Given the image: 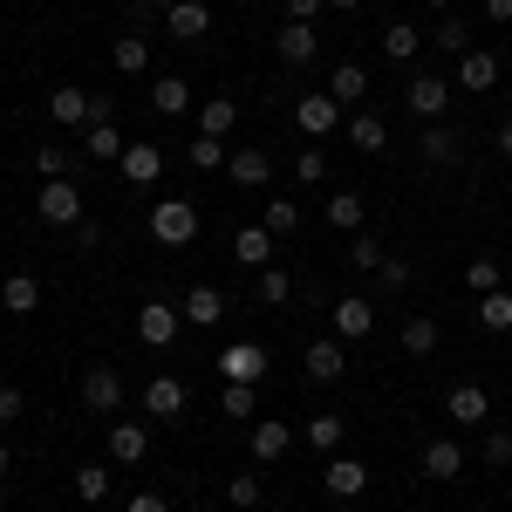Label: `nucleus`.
Returning <instances> with one entry per match:
<instances>
[{
    "instance_id": "7",
    "label": "nucleus",
    "mask_w": 512,
    "mask_h": 512,
    "mask_svg": "<svg viewBox=\"0 0 512 512\" xmlns=\"http://www.w3.org/2000/svg\"><path fill=\"white\" fill-rule=\"evenodd\" d=\"M328 321H335V342H362V335L376 328V301H362V294H342Z\"/></svg>"
},
{
    "instance_id": "41",
    "label": "nucleus",
    "mask_w": 512,
    "mask_h": 512,
    "mask_svg": "<svg viewBox=\"0 0 512 512\" xmlns=\"http://www.w3.org/2000/svg\"><path fill=\"white\" fill-rule=\"evenodd\" d=\"M437 48H444V55H465V48H472V35H465V21H458V14H437Z\"/></svg>"
},
{
    "instance_id": "8",
    "label": "nucleus",
    "mask_w": 512,
    "mask_h": 512,
    "mask_svg": "<svg viewBox=\"0 0 512 512\" xmlns=\"http://www.w3.org/2000/svg\"><path fill=\"white\" fill-rule=\"evenodd\" d=\"M403 103H410L424 123H437L444 110H451V82L444 76H410V96H403Z\"/></svg>"
},
{
    "instance_id": "42",
    "label": "nucleus",
    "mask_w": 512,
    "mask_h": 512,
    "mask_svg": "<svg viewBox=\"0 0 512 512\" xmlns=\"http://www.w3.org/2000/svg\"><path fill=\"white\" fill-rule=\"evenodd\" d=\"M226 158H233V151H226V137H205V130H198V144H192L198 171H226Z\"/></svg>"
},
{
    "instance_id": "39",
    "label": "nucleus",
    "mask_w": 512,
    "mask_h": 512,
    "mask_svg": "<svg viewBox=\"0 0 512 512\" xmlns=\"http://www.w3.org/2000/svg\"><path fill=\"white\" fill-rule=\"evenodd\" d=\"M349 144H355V151H383V144H390L383 117H369V110H362V117H349Z\"/></svg>"
},
{
    "instance_id": "57",
    "label": "nucleus",
    "mask_w": 512,
    "mask_h": 512,
    "mask_svg": "<svg viewBox=\"0 0 512 512\" xmlns=\"http://www.w3.org/2000/svg\"><path fill=\"white\" fill-rule=\"evenodd\" d=\"M7 465H14V451H7V444H0V478H7Z\"/></svg>"
},
{
    "instance_id": "14",
    "label": "nucleus",
    "mask_w": 512,
    "mask_h": 512,
    "mask_svg": "<svg viewBox=\"0 0 512 512\" xmlns=\"http://www.w3.org/2000/svg\"><path fill=\"white\" fill-rule=\"evenodd\" d=\"M185 403H192V396H185L178 376H151V383H144V410H151V417H185Z\"/></svg>"
},
{
    "instance_id": "44",
    "label": "nucleus",
    "mask_w": 512,
    "mask_h": 512,
    "mask_svg": "<svg viewBox=\"0 0 512 512\" xmlns=\"http://www.w3.org/2000/svg\"><path fill=\"white\" fill-rule=\"evenodd\" d=\"M287 294H294V280H287V267H260V301H267V308H280Z\"/></svg>"
},
{
    "instance_id": "30",
    "label": "nucleus",
    "mask_w": 512,
    "mask_h": 512,
    "mask_svg": "<svg viewBox=\"0 0 512 512\" xmlns=\"http://www.w3.org/2000/svg\"><path fill=\"white\" fill-rule=\"evenodd\" d=\"M198 130H205V137H226V130H239V103H233V96H212V103L198 110Z\"/></svg>"
},
{
    "instance_id": "27",
    "label": "nucleus",
    "mask_w": 512,
    "mask_h": 512,
    "mask_svg": "<svg viewBox=\"0 0 512 512\" xmlns=\"http://www.w3.org/2000/svg\"><path fill=\"white\" fill-rule=\"evenodd\" d=\"M342 437H349V417H342V410L308 417V444H315V451H342Z\"/></svg>"
},
{
    "instance_id": "37",
    "label": "nucleus",
    "mask_w": 512,
    "mask_h": 512,
    "mask_svg": "<svg viewBox=\"0 0 512 512\" xmlns=\"http://www.w3.org/2000/svg\"><path fill=\"white\" fill-rule=\"evenodd\" d=\"M417 48H424V35H417L410 21H390V28H383V55H390V62H410Z\"/></svg>"
},
{
    "instance_id": "26",
    "label": "nucleus",
    "mask_w": 512,
    "mask_h": 512,
    "mask_svg": "<svg viewBox=\"0 0 512 512\" xmlns=\"http://www.w3.org/2000/svg\"><path fill=\"white\" fill-rule=\"evenodd\" d=\"M328 96H335V103L369 96V69H362V62H335V69H328Z\"/></svg>"
},
{
    "instance_id": "32",
    "label": "nucleus",
    "mask_w": 512,
    "mask_h": 512,
    "mask_svg": "<svg viewBox=\"0 0 512 512\" xmlns=\"http://www.w3.org/2000/svg\"><path fill=\"white\" fill-rule=\"evenodd\" d=\"M253 410H260L253 383H226V396H219V417H226V424H253Z\"/></svg>"
},
{
    "instance_id": "15",
    "label": "nucleus",
    "mask_w": 512,
    "mask_h": 512,
    "mask_svg": "<svg viewBox=\"0 0 512 512\" xmlns=\"http://www.w3.org/2000/svg\"><path fill=\"white\" fill-rule=\"evenodd\" d=\"M492 82H499V55H492V48H465V55H458V89H492Z\"/></svg>"
},
{
    "instance_id": "11",
    "label": "nucleus",
    "mask_w": 512,
    "mask_h": 512,
    "mask_svg": "<svg viewBox=\"0 0 512 512\" xmlns=\"http://www.w3.org/2000/svg\"><path fill=\"white\" fill-rule=\"evenodd\" d=\"M294 123H301L308 137H328V130L342 123V103H335L328 89H321V96H301V103H294Z\"/></svg>"
},
{
    "instance_id": "28",
    "label": "nucleus",
    "mask_w": 512,
    "mask_h": 512,
    "mask_svg": "<svg viewBox=\"0 0 512 512\" xmlns=\"http://www.w3.org/2000/svg\"><path fill=\"white\" fill-rule=\"evenodd\" d=\"M82 158H96V164H117V158H123V137H117V123H89V137H82Z\"/></svg>"
},
{
    "instance_id": "20",
    "label": "nucleus",
    "mask_w": 512,
    "mask_h": 512,
    "mask_svg": "<svg viewBox=\"0 0 512 512\" xmlns=\"http://www.w3.org/2000/svg\"><path fill=\"white\" fill-rule=\"evenodd\" d=\"M458 472H465L458 437H431V444H424V478H458Z\"/></svg>"
},
{
    "instance_id": "21",
    "label": "nucleus",
    "mask_w": 512,
    "mask_h": 512,
    "mask_svg": "<svg viewBox=\"0 0 512 512\" xmlns=\"http://www.w3.org/2000/svg\"><path fill=\"white\" fill-rule=\"evenodd\" d=\"M185 321H192V328H219V321H226V294H219V287H192V294H185Z\"/></svg>"
},
{
    "instance_id": "18",
    "label": "nucleus",
    "mask_w": 512,
    "mask_h": 512,
    "mask_svg": "<svg viewBox=\"0 0 512 512\" xmlns=\"http://www.w3.org/2000/svg\"><path fill=\"white\" fill-rule=\"evenodd\" d=\"M110 458L117 465H144L151 458V431L144 424H110Z\"/></svg>"
},
{
    "instance_id": "34",
    "label": "nucleus",
    "mask_w": 512,
    "mask_h": 512,
    "mask_svg": "<svg viewBox=\"0 0 512 512\" xmlns=\"http://www.w3.org/2000/svg\"><path fill=\"white\" fill-rule=\"evenodd\" d=\"M383 260H390V253H383V239H376V233H349V267H355V274H376Z\"/></svg>"
},
{
    "instance_id": "38",
    "label": "nucleus",
    "mask_w": 512,
    "mask_h": 512,
    "mask_svg": "<svg viewBox=\"0 0 512 512\" xmlns=\"http://www.w3.org/2000/svg\"><path fill=\"white\" fill-rule=\"evenodd\" d=\"M260 226H267V233H301V205H294V198H267V212H260Z\"/></svg>"
},
{
    "instance_id": "33",
    "label": "nucleus",
    "mask_w": 512,
    "mask_h": 512,
    "mask_svg": "<svg viewBox=\"0 0 512 512\" xmlns=\"http://www.w3.org/2000/svg\"><path fill=\"white\" fill-rule=\"evenodd\" d=\"M321 212H328V226H335V233H362V198H355V192H335Z\"/></svg>"
},
{
    "instance_id": "36",
    "label": "nucleus",
    "mask_w": 512,
    "mask_h": 512,
    "mask_svg": "<svg viewBox=\"0 0 512 512\" xmlns=\"http://www.w3.org/2000/svg\"><path fill=\"white\" fill-rule=\"evenodd\" d=\"M478 321L492 328V335H512V294L499 287V294H478Z\"/></svg>"
},
{
    "instance_id": "46",
    "label": "nucleus",
    "mask_w": 512,
    "mask_h": 512,
    "mask_svg": "<svg viewBox=\"0 0 512 512\" xmlns=\"http://www.w3.org/2000/svg\"><path fill=\"white\" fill-rule=\"evenodd\" d=\"M465 287H472V294H499V260H472V267H465Z\"/></svg>"
},
{
    "instance_id": "31",
    "label": "nucleus",
    "mask_w": 512,
    "mask_h": 512,
    "mask_svg": "<svg viewBox=\"0 0 512 512\" xmlns=\"http://www.w3.org/2000/svg\"><path fill=\"white\" fill-rule=\"evenodd\" d=\"M417 151L431 164H458V130H451V123H431V130L417 137Z\"/></svg>"
},
{
    "instance_id": "50",
    "label": "nucleus",
    "mask_w": 512,
    "mask_h": 512,
    "mask_svg": "<svg viewBox=\"0 0 512 512\" xmlns=\"http://www.w3.org/2000/svg\"><path fill=\"white\" fill-rule=\"evenodd\" d=\"M328 0H287V21H315Z\"/></svg>"
},
{
    "instance_id": "9",
    "label": "nucleus",
    "mask_w": 512,
    "mask_h": 512,
    "mask_svg": "<svg viewBox=\"0 0 512 512\" xmlns=\"http://www.w3.org/2000/svg\"><path fill=\"white\" fill-rule=\"evenodd\" d=\"M178 321H185V308H171V301H144V308H137V335H144L151 349H164V342L178 335Z\"/></svg>"
},
{
    "instance_id": "3",
    "label": "nucleus",
    "mask_w": 512,
    "mask_h": 512,
    "mask_svg": "<svg viewBox=\"0 0 512 512\" xmlns=\"http://www.w3.org/2000/svg\"><path fill=\"white\" fill-rule=\"evenodd\" d=\"M35 212L48 219V226H82V192H76V178H41Z\"/></svg>"
},
{
    "instance_id": "54",
    "label": "nucleus",
    "mask_w": 512,
    "mask_h": 512,
    "mask_svg": "<svg viewBox=\"0 0 512 512\" xmlns=\"http://www.w3.org/2000/svg\"><path fill=\"white\" fill-rule=\"evenodd\" d=\"M499 151H506V158H512V117L499 123Z\"/></svg>"
},
{
    "instance_id": "16",
    "label": "nucleus",
    "mask_w": 512,
    "mask_h": 512,
    "mask_svg": "<svg viewBox=\"0 0 512 512\" xmlns=\"http://www.w3.org/2000/svg\"><path fill=\"white\" fill-rule=\"evenodd\" d=\"M274 48H280V62H294V69H301V62H315V55H321V35L308 28V21H287Z\"/></svg>"
},
{
    "instance_id": "23",
    "label": "nucleus",
    "mask_w": 512,
    "mask_h": 512,
    "mask_svg": "<svg viewBox=\"0 0 512 512\" xmlns=\"http://www.w3.org/2000/svg\"><path fill=\"white\" fill-rule=\"evenodd\" d=\"M233 253H239V267H274V233L267 226H239Z\"/></svg>"
},
{
    "instance_id": "4",
    "label": "nucleus",
    "mask_w": 512,
    "mask_h": 512,
    "mask_svg": "<svg viewBox=\"0 0 512 512\" xmlns=\"http://www.w3.org/2000/svg\"><path fill=\"white\" fill-rule=\"evenodd\" d=\"M82 403H89L96 417H110V410H123V376L110 369V362H96V369H82Z\"/></svg>"
},
{
    "instance_id": "19",
    "label": "nucleus",
    "mask_w": 512,
    "mask_h": 512,
    "mask_svg": "<svg viewBox=\"0 0 512 512\" xmlns=\"http://www.w3.org/2000/svg\"><path fill=\"white\" fill-rule=\"evenodd\" d=\"M0 308H7V315H35L41 308V280L35 274H7L0 280Z\"/></svg>"
},
{
    "instance_id": "6",
    "label": "nucleus",
    "mask_w": 512,
    "mask_h": 512,
    "mask_svg": "<svg viewBox=\"0 0 512 512\" xmlns=\"http://www.w3.org/2000/svg\"><path fill=\"white\" fill-rule=\"evenodd\" d=\"M321 485H328V499H362V492H369V465L335 451V458H328V472H321Z\"/></svg>"
},
{
    "instance_id": "40",
    "label": "nucleus",
    "mask_w": 512,
    "mask_h": 512,
    "mask_svg": "<svg viewBox=\"0 0 512 512\" xmlns=\"http://www.w3.org/2000/svg\"><path fill=\"white\" fill-rule=\"evenodd\" d=\"M403 349H410V355H431L437 349V321L431 315H410V321H403Z\"/></svg>"
},
{
    "instance_id": "1",
    "label": "nucleus",
    "mask_w": 512,
    "mask_h": 512,
    "mask_svg": "<svg viewBox=\"0 0 512 512\" xmlns=\"http://www.w3.org/2000/svg\"><path fill=\"white\" fill-rule=\"evenodd\" d=\"M151 239H158V246H192L198 239V205L192 198H158V205H151Z\"/></svg>"
},
{
    "instance_id": "29",
    "label": "nucleus",
    "mask_w": 512,
    "mask_h": 512,
    "mask_svg": "<svg viewBox=\"0 0 512 512\" xmlns=\"http://www.w3.org/2000/svg\"><path fill=\"white\" fill-rule=\"evenodd\" d=\"M110 62H117V76H144V69H151V41H144V35H123L117 48H110Z\"/></svg>"
},
{
    "instance_id": "47",
    "label": "nucleus",
    "mask_w": 512,
    "mask_h": 512,
    "mask_svg": "<svg viewBox=\"0 0 512 512\" xmlns=\"http://www.w3.org/2000/svg\"><path fill=\"white\" fill-rule=\"evenodd\" d=\"M294 178H301V185H321V178H328V158H321V151H294Z\"/></svg>"
},
{
    "instance_id": "43",
    "label": "nucleus",
    "mask_w": 512,
    "mask_h": 512,
    "mask_svg": "<svg viewBox=\"0 0 512 512\" xmlns=\"http://www.w3.org/2000/svg\"><path fill=\"white\" fill-rule=\"evenodd\" d=\"M35 171H41V178H76V158H69L62 144H41V151H35Z\"/></svg>"
},
{
    "instance_id": "58",
    "label": "nucleus",
    "mask_w": 512,
    "mask_h": 512,
    "mask_svg": "<svg viewBox=\"0 0 512 512\" xmlns=\"http://www.w3.org/2000/svg\"><path fill=\"white\" fill-rule=\"evenodd\" d=\"M424 7H437V14H451V0H424Z\"/></svg>"
},
{
    "instance_id": "52",
    "label": "nucleus",
    "mask_w": 512,
    "mask_h": 512,
    "mask_svg": "<svg viewBox=\"0 0 512 512\" xmlns=\"http://www.w3.org/2000/svg\"><path fill=\"white\" fill-rule=\"evenodd\" d=\"M485 21H499V28H506V21H512V0H485Z\"/></svg>"
},
{
    "instance_id": "5",
    "label": "nucleus",
    "mask_w": 512,
    "mask_h": 512,
    "mask_svg": "<svg viewBox=\"0 0 512 512\" xmlns=\"http://www.w3.org/2000/svg\"><path fill=\"white\" fill-rule=\"evenodd\" d=\"M219 376H226V383H260V376H267V349H260V342H226V349H219Z\"/></svg>"
},
{
    "instance_id": "12",
    "label": "nucleus",
    "mask_w": 512,
    "mask_h": 512,
    "mask_svg": "<svg viewBox=\"0 0 512 512\" xmlns=\"http://www.w3.org/2000/svg\"><path fill=\"white\" fill-rule=\"evenodd\" d=\"M117 164H123V185H158L164 178V151L158 144H130Z\"/></svg>"
},
{
    "instance_id": "59",
    "label": "nucleus",
    "mask_w": 512,
    "mask_h": 512,
    "mask_svg": "<svg viewBox=\"0 0 512 512\" xmlns=\"http://www.w3.org/2000/svg\"><path fill=\"white\" fill-rule=\"evenodd\" d=\"M89 512H96V506H89Z\"/></svg>"
},
{
    "instance_id": "56",
    "label": "nucleus",
    "mask_w": 512,
    "mask_h": 512,
    "mask_svg": "<svg viewBox=\"0 0 512 512\" xmlns=\"http://www.w3.org/2000/svg\"><path fill=\"white\" fill-rule=\"evenodd\" d=\"M144 7H151V14H171V7H178V0H144Z\"/></svg>"
},
{
    "instance_id": "25",
    "label": "nucleus",
    "mask_w": 512,
    "mask_h": 512,
    "mask_svg": "<svg viewBox=\"0 0 512 512\" xmlns=\"http://www.w3.org/2000/svg\"><path fill=\"white\" fill-rule=\"evenodd\" d=\"M287 444H294V424H274V417H267V424H253V458H260V465L287 458Z\"/></svg>"
},
{
    "instance_id": "49",
    "label": "nucleus",
    "mask_w": 512,
    "mask_h": 512,
    "mask_svg": "<svg viewBox=\"0 0 512 512\" xmlns=\"http://www.w3.org/2000/svg\"><path fill=\"white\" fill-rule=\"evenodd\" d=\"M376 274H383V287H390V294H403V287H410V260H383Z\"/></svg>"
},
{
    "instance_id": "2",
    "label": "nucleus",
    "mask_w": 512,
    "mask_h": 512,
    "mask_svg": "<svg viewBox=\"0 0 512 512\" xmlns=\"http://www.w3.org/2000/svg\"><path fill=\"white\" fill-rule=\"evenodd\" d=\"M48 117L55 123H110V96H89V89H55L48 96Z\"/></svg>"
},
{
    "instance_id": "53",
    "label": "nucleus",
    "mask_w": 512,
    "mask_h": 512,
    "mask_svg": "<svg viewBox=\"0 0 512 512\" xmlns=\"http://www.w3.org/2000/svg\"><path fill=\"white\" fill-rule=\"evenodd\" d=\"M130 512H164V499H158V492H137V499H130Z\"/></svg>"
},
{
    "instance_id": "48",
    "label": "nucleus",
    "mask_w": 512,
    "mask_h": 512,
    "mask_svg": "<svg viewBox=\"0 0 512 512\" xmlns=\"http://www.w3.org/2000/svg\"><path fill=\"white\" fill-rule=\"evenodd\" d=\"M485 465H492V472H506V465H512V431H492V437H485Z\"/></svg>"
},
{
    "instance_id": "22",
    "label": "nucleus",
    "mask_w": 512,
    "mask_h": 512,
    "mask_svg": "<svg viewBox=\"0 0 512 512\" xmlns=\"http://www.w3.org/2000/svg\"><path fill=\"white\" fill-rule=\"evenodd\" d=\"M308 376H315V383H342V376H349V349H342V342H315V349H308Z\"/></svg>"
},
{
    "instance_id": "35",
    "label": "nucleus",
    "mask_w": 512,
    "mask_h": 512,
    "mask_svg": "<svg viewBox=\"0 0 512 512\" xmlns=\"http://www.w3.org/2000/svg\"><path fill=\"white\" fill-rule=\"evenodd\" d=\"M76 499L82 506H103L110 499V465H76Z\"/></svg>"
},
{
    "instance_id": "17",
    "label": "nucleus",
    "mask_w": 512,
    "mask_h": 512,
    "mask_svg": "<svg viewBox=\"0 0 512 512\" xmlns=\"http://www.w3.org/2000/svg\"><path fill=\"white\" fill-rule=\"evenodd\" d=\"M444 410H451V424H485L492 417V396L478 390V383H458V390L444 396Z\"/></svg>"
},
{
    "instance_id": "13",
    "label": "nucleus",
    "mask_w": 512,
    "mask_h": 512,
    "mask_svg": "<svg viewBox=\"0 0 512 512\" xmlns=\"http://www.w3.org/2000/svg\"><path fill=\"white\" fill-rule=\"evenodd\" d=\"M226 178H233L239 192H260V185L274 178V158H267V151H233V158H226Z\"/></svg>"
},
{
    "instance_id": "45",
    "label": "nucleus",
    "mask_w": 512,
    "mask_h": 512,
    "mask_svg": "<svg viewBox=\"0 0 512 512\" xmlns=\"http://www.w3.org/2000/svg\"><path fill=\"white\" fill-rule=\"evenodd\" d=\"M226 499H233L239 512H253V506H260V478H253V472H239V478H226Z\"/></svg>"
},
{
    "instance_id": "24",
    "label": "nucleus",
    "mask_w": 512,
    "mask_h": 512,
    "mask_svg": "<svg viewBox=\"0 0 512 512\" xmlns=\"http://www.w3.org/2000/svg\"><path fill=\"white\" fill-rule=\"evenodd\" d=\"M151 110H158V117H185V110H192L185 76H158V82H151Z\"/></svg>"
},
{
    "instance_id": "55",
    "label": "nucleus",
    "mask_w": 512,
    "mask_h": 512,
    "mask_svg": "<svg viewBox=\"0 0 512 512\" xmlns=\"http://www.w3.org/2000/svg\"><path fill=\"white\" fill-rule=\"evenodd\" d=\"M328 7H335V14H355V7H362V0H328Z\"/></svg>"
},
{
    "instance_id": "10",
    "label": "nucleus",
    "mask_w": 512,
    "mask_h": 512,
    "mask_svg": "<svg viewBox=\"0 0 512 512\" xmlns=\"http://www.w3.org/2000/svg\"><path fill=\"white\" fill-rule=\"evenodd\" d=\"M164 28H171V41H205L212 35V7H205V0H178V7L164 14Z\"/></svg>"
},
{
    "instance_id": "51",
    "label": "nucleus",
    "mask_w": 512,
    "mask_h": 512,
    "mask_svg": "<svg viewBox=\"0 0 512 512\" xmlns=\"http://www.w3.org/2000/svg\"><path fill=\"white\" fill-rule=\"evenodd\" d=\"M21 417V390H0V424H14Z\"/></svg>"
}]
</instances>
